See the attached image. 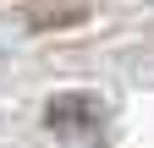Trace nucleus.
<instances>
[{"mask_svg":"<svg viewBox=\"0 0 154 148\" xmlns=\"http://www.w3.org/2000/svg\"><path fill=\"white\" fill-rule=\"evenodd\" d=\"M44 121H50V132H61V137L99 132V121H105V99H99V93H55Z\"/></svg>","mask_w":154,"mask_h":148,"instance_id":"f257e3e1","label":"nucleus"}]
</instances>
